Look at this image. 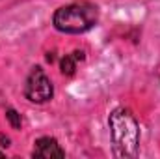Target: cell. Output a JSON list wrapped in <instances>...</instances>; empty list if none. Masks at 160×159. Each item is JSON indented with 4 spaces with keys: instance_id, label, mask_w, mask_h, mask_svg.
Returning <instances> with one entry per match:
<instances>
[{
    "instance_id": "6da1fadb",
    "label": "cell",
    "mask_w": 160,
    "mask_h": 159,
    "mask_svg": "<svg viewBox=\"0 0 160 159\" xmlns=\"http://www.w3.org/2000/svg\"><path fill=\"white\" fill-rule=\"evenodd\" d=\"M110 135L118 157H134L140 146V127L130 111L116 109L110 114Z\"/></svg>"
},
{
    "instance_id": "7a4b0ae2",
    "label": "cell",
    "mask_w": 160,
    "mask_h": 159,
    "mask_svg": "<svg viewBox=\"0 0 160 159\" xmlns=\"http://www.w3.org/2000/svg\"><path fill=\"white\" fill-rule=\"evenodd\" d=\"M99 21V8L91 2H73L56 9L52 23L60 32L82 34L95 26Z\"/></svg>"
},
{
    "instance_id": "3957f363",
    "label": "cell",
    "mask_w": 160,
    "mask_h": 159,
    "mask_svg": "<svg viewBox=\"0 0 160 159\" xmlns=\"http://www.w3.org/2000/svg\"><path fill=\"white\" fill-rule=\"evenodd\" d=\"M54 88L52 82L47 77V73L41 68H34V71L30 73V77L26 80V88H24V96L34 101V103H45L52 97Z\"/></svg>"
},
{
    "instance_id": "277c9868",
    "label": "cell",
    "mask_w": 160,
    "mask_h": 159,
    "mask_svg": "<svg viewBox=\"0 0 160 159\" xmlns=\"http://www.w3.org/2000/svg\"><path fill=\"white\" fill-rule=\"evenodd\" d=\"M32 156L34 157H41V159H60L65 156V152L62 150V146L58 144L56 139H52V137H41V139L36 140Z\"/></svg>"
},
{
    "instance_id": "5b68a950",
    "label": "cell",
    "mask_w": 160,
    "mask_h": 159,
    "mask_svg": "<svg viewBox=\"0 0 160 159\" xmlns=\"http://www.w3.org/2000/svg\"><path fill=\"white\" fill-rule=\"evenodd\" d=\"M75 69H77V60H75V56H73V54L63 56V58H62V73H63V75H73Z\"/></svg>"
},
{
    "instance_id": "8992f818",
    "label": "cell",
    "mask_w": 160,
    "mask_h": 159,
    "mask_svg": "<svg viewBox=\"0 0 160 159\" xmlns=\"http://www.w3.org/2000/svg\"><path fill=\"white\" fill-rule=\"evenodd\" d=\"M6 118H8L9 123H11V127H13V129H19V127H21V123H22L21 114H19L17 111H13V109H8V111H6Z\"/></svg>"
},
{
    "instance_id": "52a82bcc",
    "label": "cell",
    "mask_w": 160,
    "mask_h": 159,
    "mask_svg": "<svg viewBox=\"0 0 160 159\" xmlns=\"http://www.w3.org/2000/svg\"><path fill=\"white\" fill-rule=\"evenodd\" d=\"M0 142H2V146H9V139L8 137H0Z\"/></svg>"
},
{
    "instance_id": "ba28073f",
    "label": "cell",
    "mask_w": 160,
    "mask_h": 159,
    "mask_svg": "<svg viewBox=\"0 0 160 159\" xmlns=\"http://www.w3.org/2000/svg\"><path fill=\"white\" fill-rule=\"evenodd\" d=\"M2 156H4V154H2V152H0V157H2Z\"/></svg>"
}]
</instances>
